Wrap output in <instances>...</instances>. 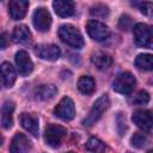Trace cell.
Listing matches in <instances>:
<instances>
[{
    "label": "cell",
    "mask_w": 153,
    "mask_h": 153,
    "mask_svg": "<svg viewBox=\"0 0 153 153\" xmlns=\"http://www.w3.org/2000/svg\"><path fill=\"white\" fill-rule=\"evenodd\" d=\"M86 31L88 36L97 42L106 39L110 35L109 27L104 23L98 22V20H88L86 23Z\"/></svg>",
    "instance_id": "cell-6"
},
{
    "label": "cell",
    "mask_w": 153,
    "mask_h": 153,
    "mask_svg": "<svg viewBox=\"0 0 153 153\" xmlns=\"http://www.w3.org/2000/svg\"><path fill=\"white\" fill-rule=\"evenodd\" d=\"M91 61L98 69H106L112 63L111 56L109 54H105V53H102V51H98V53L93 54L92 57H91Z\"/></svg>",
    "instance_id": "cell-20"
},
{
    "label": "cell",
    "mask_w": 153,
    "mask_h": 153,
    "mask_svg": "<svg viewBox=\"0 0 153 153\" xmlns=\"http://www.w3.org/2000/svg\"><path fill=\"white\" fill-rule=\"evenodd\" d=\"M131 121L142 130L149 131L153 128V112L149 110H136L131 116Z\"/></svg>",
    "instance_id": "cell-9"
},
{
    "label": "cell",
    "mask_w": 153,
    "mask_h": 153,
    "mask_svg": "<svg viewBox=\"0 0 153 153\" xmlns=\"http://www.w3.org/2000/svg\"><path fill=\"white\" fill-rule=\"evenodd\" d=\"M32 23L37 31L45 32L50 29L51 25V16L45 7H38L33 12Z\"/></svg>",
    "instance_id": "cell-7"
},
{
    "label": "cell",
    "mask_w": 153,
    "mask_h": 153,
    "mask_svg": "<svg viewBox=\"0 0 153 153\" xmlns=\"http://www.w3.org/2000/svg\"><path fill=\"white\" fill-rule=\"evenodd\" d=\"M110 105V99L108 97V94H103L100 96L93 104V106L91 108L90 112L87 114V116L82 120V124L84 126H91L94 122H97L100 116L103 115V112L109 108Z\"/></svg>",
    "instance_id": "cell-3"
},
{
    "label": "cell",
    "mask_w": 153,
    "mask_h": 153,
    "mask_svg": "<svg viewBox=\"0 0 153 153\" xmlns=\"http://www.w3.org/2000/svg\"><path fill=\"white\" fill-rule=\"evenodd\" d=\"M147 153H153V149H151V151H148Z\"/></svg>",
    "instance_id": "cell-30"
},
{
    "label": "cell",
    "mask_w": 153,
    "mask_h": 153,
    "mask_svg": "<svg viewBox=\"0 0 153 153\" xmlns=\"http://www.w3.org/2000/svg\"><path fill=\"white\" fill-rule=\"evenodd\" d=\"M59 37L63 43H66L69 47L80 49L84 45V38L81 32L71 24H63L60 26Z\"/></svg>",
    "instance_id": "cell-1"
},
{
    "label": "cell",
    "mask_w": 153,
    "mask_h": 153,
    "mask_svg": "<svg viewBox=\"0 0 153 153\" xmlns=\"http://www.w3.org/2000/svg\"><path fill=\"white\" fill-rule=\"evenodd\" d=\"M68 153H74V152H68Z\"/></svg>",
    "instance_id": "cell-31"
},
{
    "label": "cell",
    "mask_w": 153,
    "mask_h": 153,
    "mask_svg": "<svg viewBox=\"0 0 153 153\" xmlns=\"http://www.w3.org/2000/svg\"><path fill=\"white\" fill-rule=\"evenodd\" d=\"M35 54L42 59V60H47V61H56L60 55V48L55 44H38L35 48Z\"/></svg>",
    "instance_id": "cell-10"
},
{
    "label": "cell",
    "mask_w": 153,
    "mask_h": 153,
    "mask_svg": "<svg viewBox=\"0 0 153 153\" xmlns=\"http://www.w3.org/2000/svg\"><path fill=\"white\" fill-rule=\"evenodd\" d=\"M14 110V103L11 100H7L4 103L1 108V124L4 129H10L13 124L12 120V112Z\"/></svg>",
    "instance_id": "cell-18"
},
{
    "label": "cell",
    "mask_w": 153,
    "mask_h": 153,
    "mask_svg": "<svg viewBox=\"0 0 153 153\" xmlns=\"http://www.w3.org/2000/svg\"><path fill=\"white\" fill-rule=\"evenodd\" d=\"M85 148L92 153H104L105 151V143L97 139V137H91L87 140L86 145H85Z\"/></svg>",
    "instance_id": "cell-23"
},
{
    "label": "cell",
    "mask_w": 153,
    "mask_h": 153,
    "mask_svg": "<svg viewBox=\"0 0 153 153\" xmlns=\"http://www.w3.org/2000/svg\"><path fill=\"white\" fill-rule=\"evenodd\" d=\"M134 41L139 47L153 49V26L143 23H137L133 27Z\"/></svg>",
    "instance_id": "cell-2"
},
{
    "label": "cell",
    "mask_w": 153,
    "mask_h": 153,
    "mask_svg": "<svg viewBox=\"0 0 153 153\" xmlns=\"http://www.w3.org/2000/svg\"><path fill=\"white\" fill-rule=\"evenodd\" d=\"M53 7L55 13L60 17H71L74 13V4L68 0H55Z\"/></svg>",
    "instance_id": "cell-15"
},
{
    "label": "cell",
    "mask_w": 153,
    "mask_h": 153,
    "mask_svg": "<svg viewBox=\"0 0 153 153\" xmlns=\"http://www.w3.org/2000/svg\"><path fill=\"white\" fill-rule=\"evenodd\" d=\"M55 116L63 121H71L75 115V106L69 97H63L54 109Z\"/></svg>",
    "instance_id": "cell-8"
},
{
    "label": "cell",
    "mask_w": 153,
    "mask_h": 153,
    "mask_svg": "<svg viewBox=\"0 0 153 153\" xmlns=\"http://www.w3.org/2000/svg\"><path fill=\"white\" fill-rule=\"evenodd\" d=\"M134 104H146L149 102V94L146 91H139L131 99Z\"/></svg>",
    "instance_id": "cell-27"
},
{
    "label": "cell",
    "mask_w": 153,
    "mask_h": 153,
    "mask_svg": "<svg viewBox=\"0 0 153 153\" xmlns=\"http://www.w3.org/2000/svg\"><path fill=\"white\" fill-rule=\"evenodd\" d=\"M90 13H91L93 17H96V18H105V17H108V14H109V8H108L105 5L97 4V5H94V6L91 7Z\"/></svg>",
    "instance_id": "cell-24"
},
{
    "label": "cell",
    "mask_w": 153,
    "mask_h": 153,
    "mask_svg": "<svg viewBox=\"0 0 153 153\" xmlns=\"http://www.w3.org/2000/svg\"><path fill=\"white\" fill-rule=\"evenodd\" d=\"M130 142H131V145H133L134 147H136V148H142V147H145L146 143H147V136L143 135V134H141V133H135V134L131 136Z\"/></svg>",
    "instance_id": "cell-25"
},
{
    "label": "cell",
    "mask_w": 153,
    "mask_h": 153,
    "mask_svg": "<svg viewBox=\"0 0 153 153\" xmlns=\"http://www.w3.org/2000/svg\"><path fill=\"white\" fill-rule=\"evenodd\" d=\"M19 121H20L22 127L25 130H27L33 136H38L39 127H38V121L35 116H32L31 114H27V112H23L19 117Z\"/></svg>",
    "instance_id": "cell-14"
},
{
    "label": "cell",
    "mask_w": 153,
    "mask_h": 153,
    "mask_svg": "<svg viewBox=\"0 0 153 153\" xmlns=\"http://www.w3.org/2000/svg\"><path fill=\"white\" fill-rule=\"evenodd\" d=\"M57 93V88L51 84L39 85L35 90V98L38 100H49Z\"/></svg>",
    "instance_id": "cell-17"
},
{
    "label": "cell",
    "mask_w": 153,
    "mask_h": 153,
    "mask_svg": "<svg viewBox=\"0 0 153 153\" xmlns=\"http://www.w3.org/2000/svg\"><path fill=\"white\" fill-rule=\"evenodd\" d=\"M135 66L142 71L153 69V55L152 54H140L135 59Z\"/></svg>",
    "instance_id": "cell-22"
},
{
    "label": "cell",
    "mask_w": 153,
    "mask_h": 153,
    "mask_svg": "<svg viewBox=\"0 0 153 153\" xmlns=\"http://www.w3.org/2000/svg\"><path fill=\"white\" fill-rule=\"evenodd\" d=\"M134 6L139 8V11L146 16H152L153 14V2L149 1H141V2H133Z\"/></svg>",
    "instance_id": "cell-26"
},
{
    "label": "cell",
    "mask_w": 153,
    "mask_h": 153,
    "mask_svg": "<svg viewBox=\"0 0 153 153\" xmlns=\"http://www.w3.org/2000/svg\"><path fill=\"white\" fill-rule=\"evenodd\" d=\"M94 80L90 75H82L78 80V90L84 94H91L94 91Z\"/></svg>",
    "instance_id": "cell-21"
},
{
    "label": "cell",
    "mask_w": 153,
    "mask_h": 153,
    "mask_svg": "<svg viewBox=\"0 0 153 153\" xmlns=\"http://www.w3.org/2000/svg\"><path fill=\"white\" fill-rule=\"evenodd\" d=\"M31 147L30 140L20 133H17L10 145V153H27Z\"/></svg>",
    "instance_id": "cell-12"
},
{
    "label": "cell",
    "mask_w": 153,
    "mask_h": 153,
    "mask_svg": "<svg viewBox=\"0 0 153 153\" xmlns=\"http://www.w3.org/2000/svg\"><path fill=\"white\" fill-rule=\"evenodd\" d=\"M7 35L4 32V33H1V36H0V41H1V49H5L6 48V45H7Z\"/></svg>",
    "instance_id": "cell-29"
},
{
    "label": "cell",
    "mask_w": 153,
    "mask_h": 153,
    "mask_svg": "<svg viewBox=\"0 0 153 153\" xmlns=\"http://www.w3.org/2000/svg\"><path fill=\"white\" fill-rule=\"evenodd\" d=\"M16 65L18 73L23 76L29 75L33 69V63L29 56V54L24 50H19L16 54Z\"/></svg>",
    "instance_id": "cell-11"
},
{
    "label": "cell",
    "mask_w": 153,
    "mask_h": 153,
    "mask_svg": "<svg viewBox=\"0 0 153 153\" xmlns=\"http://www.w3.org/2000/svg\"><path fill=\"white\" fill-rule=\"evenodd\" d=\"M27 7H29V1L26 0H12L10 1L8 5V13L12 19L19 20L25 17Z\"/></svg>",
    "instance_id": "cell-13"
},
{
    "label": "cell",
    "mask_w": 153,
    "mask_h": 153,
    "mask_svg": "<svg viewBox=\"0 0 153 153\" xmlns=\"http://www.w3.org/2000/svg\"><path fill=\"white\" fill-rule=\"evenodd\" d=\"M67 135V129L59 124H49L44 131L45 143L50 147H59Z\"/></svg>",
    "instance_id": "cell-5"
},
{
    "label": "cell",
    "mask_w": 153,
    "mask_h": 153,
    "mask_svg": "<svg viewBox=\"0 0 153 153\" xmlns=\"http://www.w3.org/2000/svg\"><path fill=\"white\" fill-rule=\"evenodd\" d=\"M118 26L121 30H128L130 26H131V18L127 14H123L121 18H120V22H118Z\"/></svg>",
    "instance_id": "cell-28"
},
{
    "label": "cell",
    "mask_w": 153,
    "mask_h": 153,
    "mask_svg": "<svg viewBox=\"0 0 153 153\" xmlns=\"http://www.w3.org/2000/svg\"><path fill=\"white\" fill-rule=\"evenodd\" d=\"M136 85V79L130 72L120 73L112 81V88L121 94H129Z\"/></svg>",
    "instance_id": "cell-4"
},
{
    "label": "cell",
    "mask_w": 153,
    "mask_h": 153,
    "mask_svg": "<svg viewBox=\"0 0 153 153\" xmlns=\"http://www.w3.org/2000/svg\"><path fill=\"white\" fill-rule=\"evenodd\" d=\"M1 78L4 87H12L16 81V71L10 62H4L1 65Z\"/></svg>",
    "instance_id": "cell-16"
},
{
    "label": "cell",
    "mask_w": 153,
    "mask_h": 153,
    "mask_svg": "<svg viewBox=\"0 0 153 153\" xmlns=\"http://www.w3.org/2000/svg\"><path fill=\"white\" fill-rule=\"evenodd\" d=\"M12 38H13V42H16V43L25 44V43H29L31 41V33H30L27 26L18 25L13 29Z\"/></svg>",
    "instance_id": "cell-19"
}]
</instances>
